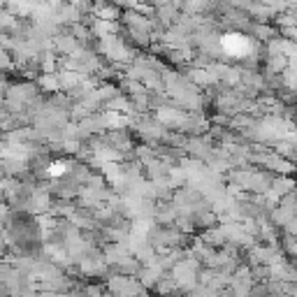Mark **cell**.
I'll list each match as a JSON object with an SVG mask.
<instances>
[{
    "instance_id": "1",
    "label": "cell",
    "mask_w": 297,
    "mask_h": 297,
    "mask_svg": "<svg viewBox=\"0 0 297 297\" xmlns=\"http://www.w3.org/2000/svg\"><path fill=\"white\" fill-rule=\"evenodd\" d=\"M221 46L230 56H246L251 51V40L242 35V33H228L225 38L221 40Z\"/></svg>"
},
{
    "instance_id": "2",
    "label": "cell",
    "mask_w": 297,
    "mask_h": 297,
    "mask_svg": "<svg viewBox=\"0 0 297 297\" xmlns=\"http://www.w3.org/2000/svg\"><path fill=\"white\" fill-rule=\"evenodd\" d=\"M68 172V163L65 160H53V163H49V168H46V174L49 176H61Z\"/></svg>"
}]
</instances>
